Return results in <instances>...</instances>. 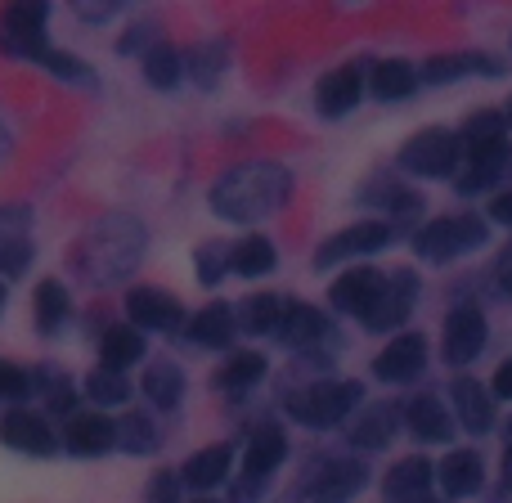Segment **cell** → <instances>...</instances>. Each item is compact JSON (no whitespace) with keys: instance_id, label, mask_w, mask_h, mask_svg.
<instances>
[{"instance_id":"cell-33","label":"cell","mask_w":512,"mask_h":503,"mask_svg":"<svg viewBox=\"0 0 512 503\" xmlns=\"http://www.w3.org/2000/svg\"><path fill=\"white\" fill-rule=\"evenodd\" d=\"M265 355H256V351H239V355H230V360L216 369V391H225V396H243V391H252L256 382L265 378Z\"/></svg>"},{"instance_id":"cell-41","label":"cell","mask_w":512,"mask_h":503,"mask_svg":"<svg viewBox=\"0 0 512 503\" xmlns=\"http://www.w3.org/2000/svg\"><path fill=\"white\" fill-rule=\"evenodd\" d=\"M194 270H198V283L203 288H221V279L230 274V248H221V243H203L194 256Z\"/></svg>"},{"instance_id":"cell-40","label":"cell","mask_w":512,"mask_h":503,"mask_svg":"<svg viewBox=\"0 0 512 503\" xmlns=\"http://www.w3.org/2000/svg\"><path fill=\"white\" fill-rule=\"evenodd\" d=\"M185 68L194 72L198 86H216V81H221V72H225V50H221V41H203L198 50H189V54H185Z\"/></svg>"},{"instance_id":"cell-10","label":"cell","mask_w":512,"mask_h":503,"mask_svg":"<svg viewBox=\"0 0 512 503\" xmlns=\"http://www.w3.org/2000/svg\"><path fill=\"white\" fill-rule=\"evenodd\" d=\"M45 23L50 5H9L0 14V50L14 59H36L45 50Z\"/></svg>"},{"instance_id":"cell-13","label":"cell","mask_w":512,"mask_h":503,"mask_svg":"<svg viewBox=\"0 0 512 503\" xmlns=\"http://www.w3.org/2000/svg\"><path fill=\"white\" fill-rule=\"evenodd\" d=\"M427 364H432V346H427L423 333H400L387 342V351L373 360V373H378L382 382H391V387H405V382L423 378Z\"/></svg>"},{"instance_id":"cell-47","label":"cell","mask_w":512,"mask_h":503,"mask_svg":"<svg viewBox=\"0 0 512 503\" xmlns=\"http://www.w3.org/2000/svg\"><path fill=\"white\" fill-rule=\"evenodd\" d=\"M495 283H499V292H504V297H512V248L499 252V261H495Z\"/></svg>"},{"instance_id":"cell-24","label":"cell","mask_w":512,"mask_h":503,"mask_svg":"<svg viewBox=\"0 0 512 503\" xmlns=\"http://www.w3.org/2000/svg\"><path fill=\"white\" fill-rule=\"evenodd\" d=\"M360 203L364 207H382V212H387V225L391 221L414 225V221H423V212H427V198L418 194L414 185H400V180H378L373 189H364L360 194Z\"/></svg>"},{"instance_id":"cell-23","label":"cell","mask_w":512,"mask_h":503,"mask_svg":"<svg viewBox=\"0 0 512 503\" xmlns=\"http://www.w3.org/2000/svg\"><path fill=\"white\" fill-rule=\"evenodd\" d=\"M436 486L450 499H472L481 486H486V463H481L477 450H450L441 463H436Z\"/></svg>"},{"instance_id":"cell-7","label":"cell","mask_w":512,"mask_h":503,"mask_svg":"<svg viewBox=\"0 0 512 503\" xmlns=\"http://www.w3.org/2000/svg\"><path fill=\"white\" fill-rule=\"evenodd\" d=\"M391 243H396V225H387V221H355V225H346V230H337L333 239L319 243L315 270L355 261V256H373V252L391 248Z\"/></svg>"},{"instance_id":"cell-45","label":"cell","mask_w":512,"mask_h":503,"mask_svg":"<svg viewBox=\"0 0 512 503\" xmlns=\"http://www.w3.org/2000/svg\"><path fill=\"white\" fill-rule=\"evenodd\" d=\"M490 221H499V225H508L512 230V185L504 189V194L490 198Z\"/></svg>"},{"instance_id":"cell-22","label":"cell","mask_w":512,"mask_h":503,"mask_svg":"<svg viewBox=\"0 0 512 503\" xmlns=\"http://www.w3.org/2000/svg\"><path fill=\"white\" fill-rule=\"evenodd\" d=\"M32 265V234L23 207H0V274L18 279Z\"/></svg>"},{"instance_id":"cell-46","label":"cell","mask_w":512,"mask_h":503,"mask_svg":"<svg viewBox=\"0 0 512 503\" xmlns=\"http://www.w3.org/2000/svg\"><path fill=\"white\" fill-rule=\"evenodd\" d=\"M490 396L495 400H512V360H504L495 369V382H490Z\"/></svg>"},{"instance_id":"cell-53","label":"cell","mask_w":512,"mask_h":503,"mask_svg":"<svg viewBox=\"0 0 512 503\" xmlns=\"http://www.w3.org/2000/svg\"><path fill=\"white\" fill-rule=\"evenodd\" d=\"M198 503H216V499H198Z\"/></svg>"},{"instance_id":"cell-14","label":"cell","mask_w":512,"mask_h":503,"mask_svg":"<svg viewBox=\"0 0 512 503\" xmlns=\"http://www.w3.org/2000/svg\"><path fill=\"white\" fill-rule=\"evenodd\" d=\"M414 306H418V274L396 270V274H387V292H382V301L373 306V315L364 319V328H369V333H396V328L409 324Z\"/></svg>"},{"instance_id":"cell-31","label":"cell","mask_w":512,"mask_h":503,"mask_svg":"<svg viewBox=\"0 0 512 503\" xmlns=\"http://www.w3.org/2000/svg\"><path fill=\"white\" fill-rule=\"evenodd\" d=\"M144 360V333L131 324H113L104 337H99V369L126 373L131 364Z\"/></svg>"},{"instance_id":"cell-19","label":"cell","mask_w":512,"mask_h":503,"mask_svg":"<svg viewBox=\"0 0 512 503\" xmlns=\"http://www.w3.org/2000/svg\"><path fill=\"white\" fill-rule=\"evenodd\" d=\"M400 418H405L409 436L423 445H450L454 441V414L436 396H427V391L409 400V405L400 409Z\"/></svg>"},{"instance_id":"cell-28","label":"cell","mask_w":512,"mask_h":503,"mask_svg":"<svg viewBox=\"0 0 512 503\" xmlns=\"http://www.w3.org/2000/svg\"><path fill=\"white\" fill-rule=\"evenodd\" d=\"M436 486V463L427 459H400L387 472V499L391 503H427Z\"/></svg>"},{"instance_id":"cell-36","label":"cell","mask_w":512,"mask_h":503,"mask_svg":"<svg viewBox=\"0 0 512 503\" xmlns=\"http://www.w3.org/2000/svg\"><path fill=\"white\" fill-rule=\"evenodd\" d=\"M239 333H252V337H270L279 333V319H283V301L270 297V292H256V297H248L239 310Z\"/></svg>"},{"instance_id":"cell-18","label":"cell","mask_w":512,"mask_h":503,"mask_svg":"<svg viewBox=\"0 0 512 503\" xmlns=\"http://www.w3.org/2000/svg\"><path fill=\"white\" fill-rule=\"evenodd\" d=\"M59 445L68 454H77V459H99V454H108L117 445V423L104 414H72Z\"/></svg>"},{"instance_id":"cell-44","label":"cell","mask_w":512,"mask_h":503,"mask_svg":"<svg viewBox=\"0 0 512 503\" xmlns=\"http://www.w3.org/2000/svg\"><path fill=\"white\" fill-rule=\"evenodd\" d=\"M180 490H185L180 472H158L153 486H149V495H144V503H180Z\"/></svg>"},{"instance_id":"cell-34","label":"cell","mask_w":512,"mask_h":503,"mask_svg":"<svg viewBox=\"0 0 512 503\" xmlns=\"http://www.w3.org/2000/svg\"><path fill=\"white\" fill-rule=\"evenodd\" d=\"M274 265H279V252H274V243L265 239V234H248L243 243H234L230 248V274L261 279V274H270Z\"/></svg>"},{"instance_id":"cell-43","label":"cell","mask_w":512,"mask_h":503,"mask_svg":"<svg viewBox=\"0 0 512 503\" xmlns=\"http://www.w3.org/2000/svg\"><path fill=\"white\" fill-rule=\"evenodd\" d=\"M32 396V378H27L23 369H18V364H5L0 360V400H27Z\"/></svg>"},{"instance_id":"cell-30","label":"cell","mask_w":512,"mask_h":503,"mask_svg":"<svg viewBox=\"0 0 512 503\" xmlns=\"http://www.w3.org/2000/svg\"><path fill=\"white\" fill-rule=\"evenodd\" d=\"M140 391L153 409L171 414V409H180V400H185V373H180V364H171V360H153L149 369H144Z\"/></svg>"},{"instance_id":"cell-32","label":"cell","mask_w":512,"mask_h":503,"mask_svg":"<svg viewBox=\"0 0 512 503\" xmlns=\"http://www.w3.org/2000/svg\"><path fill=\"white\" fill-rule=\"evenodd\" d=\"M68 315H72V292L63 288L59 279H41V288H36V297H32L36 328H41L45 337H54L63 324H68Z\"/></svg>"},{"instance_id":"cell-20","label":"cell","mask_w":512,"mask_h":503,"mask_svg":"<svg viewBox=\"0 0 512 503\" xmlns=\"http://www.w3.org/2000/svg\"><path fill=\"white\" fill-rule=\"evenodd\" d=\"M450 396H454V423H459L463 432L486 436L490 427H495V396H490L477 378H463L459 373L454 387H450Z\"/></svg>"},{"instance_id":"cell-42","label":"cell","mask_w":512,"mask_h":503,"mask_svg":"<svg viewBox=\"0 0 512 503\" xmlns=\"http://www.w3.org/2000/svg\"><path fill=\"white\" fill-rule=\"evenodd\" d=\"M36 63H41L45 72H54L59 81H90V77H95V72H90V63H81L77 54H68V50H50V45L36 54Z\"/></svg>"},{"instance_id":"cell-49","label":"cell","mask_w":512,"mask_h":503,"mask_svg":"<svg viewBox=\"0 0 512 503\" xmlns=\"http://www.w3.org/2000/svg\"><path fill=\"white\" fill-rule=\"evenodd\" d=\"M9 153V135H5V126H0V158Z\"/></svg>"},{"instance_id":"cell-5","label":"cell","mask_w":512,"mask_h":503,"mask_svg":"<svg viewBox=\"0 0 512 503\" xmlns=\"http://www.w3.org/2000/svg\"><path fill=\"white\" fill-rule=\"evenodd\" d=\"M283 459H288V436H283L274 423L256 427V436L248 441V454H243V477H239V486H234V503L261 499V490L274 481V472L283 468Z\"/></svg>"},{"instance_id":"cell-21","label":"cell","mask_w":512,"mask_h":503,"mask_svg":"<svg viewBox=\"0 0 512 503\" xmlns=\"http://www.w3.org/2000/svg\"><path fill=\"white\" fill-rule=\"evenodd\" d=\"M328 315L310 301H283V319H279V337L292 346V351H310V346L328 342Z\"/></svg>"},{"instance_id":"cell-2","label":"cell","mask_w":512,"mask_h":503,"mask_svg":"<svg viewBox=\"0 0 512 503\" xmlns=\"http://www.w3.org/2000/svg\"><path fill=\"white\" fill-rule=\"evenodd\" d=\"M144 248H149V234H144L140 221L108 216L72 248V265H77V274L86 283H113V279H126L140 265Z\"/></svg>"},{"instance_id":"cell-11","label":"cell","mask_w":512,"mask_h":503,"mask_svg":"<svg viewBox=\"0 0 512 503\" xmlns=\"http://www.w3.org/2000/svg\"><path fill=\"white\" fill-rule=\"evenodd\" d=\"M418 77L427 81V86H454V81H468V77H504V59H495V54L486 50H450V54H432V59L418 68Z\"/></svg>"},{"instance_id":"cell-52","label":"cell","mask_w":512,"mask_h":503,"mask_svg":"<svg viewBox=\"0 0 512 503\" xmlns=\"http://www.w3.org/2000/svg\"><path fill=\"white\" fill-rule=\"evenodd\" d=\"M508 441H512V418H508Z\"/></svg>"},{"instance_id":"cell-38","label":"cell","mask_w":512,"mask_h":503,"mask_svg":"<svg viewBox=\"0 0 512 503\" xmlns=\"http://www.w3.org/2000/svg\"><path fill=\"white\" fill-rule=\"evenodd\" d=\"M117 450H126V454L158 450V427H153V418L149 414H122V423H117Z\"/></svg>"},{"instance_id":"cell-51","label":"cell","mask_w":512,"mask_h":503,"mask_svg":"<svg viewBox=\"0 0 512 503\" xmlns=\"http://www.w3.org/2000/svg\"><path fill=\"white\" fill-rule=\"evenodd\" d=\"M0 310H5V283H0Z\"/></svg>"},{"instance_id":"cell-48","label":"cell","mask_w":512,"mask_h":503,"mask_svg":"<svg viewBox=\"0 0 512 503\" xmlns=\"http://www.w3.org/2000/svg\"><path fill=\"white\" fill-rule=\"evenodd\" d=\"M499 468H504L499 472V477H504V499L512 503V441L504 445V463H499Z\"/></svg>"},{"instance_id":"cell-39","label":"cell","mask_w":512,"mask_h":503,"mask_svg":"<svg viewBox=\"0 0 512 503\" xmlns=\"http://www.w3.org/2000/svg\"><path fill=\"white\" fill-rule=\"evenodd\" d=\"M32 391H41L45 414L72 418V409H77V387H72L68 378H59V373H36V378H32Z\"/></svg>"},{"instance_id":"cell-15","label":"cell","mask_w":512,"mask_h":503,"mask_svg":"<svg viewBox=\"0 0 512 503\" xmlns=\"http://www.w3.org/2000/svg\"><path fill=\"white\" fill-rule=\"evenodd\" d=\"M364 481H369V472H364L360 459H328L310 477L306 499L310 503H351L364 490Z\"/></svg>"},{"instance_id":"cell-37","label":"cell","mask_w":512,"mask_h":503,"mask_svg":"<svg viewBox=\"0 0 512 503\" xmlns=\"http://www.w3.org/2000/svg\"><path fill=\"white\" fill-rule=\"evenodd\" d=\"M86 396L95 400L99 409H122L126 400H131V382H126V373L95 369V373H86Z\"/></svg>"},{"instance_id":"cell-50","label":"cell","mask_w":512,"mask_h":503,"mask_svg":"<svg viewBox=\"0 0 512 503\" xmlns=\"http://www.w3.org/2000/svg\"><path fill=\"white\" fill-rule=\"evenodd\" d=\"M499 113H504V122H508V131H512V99H508L504 108H499Z\"/></svg>"},{"instance_id":"cell-4","label":"cell","mask_w":512,"mask_h":503,"mask_svg":"<svg viewBox=\"0 0 512 503\" xmlns=\"http://www.w3.org/2000/svg\"><path fill=\"white\" fill-rule=\"evenodd\" d=\"M360 400H364L360 382H315V387H306V391H292L288 414H292V423L328 432V427H337L346 414H355Z\"/></svg>"},{"instance_id":"cell-26","label":"cell","mask_w":512,"mask_h":503,"mask_svg":"<svg viewBox=\"0 0 512 503\" xmlns=\"http://www.w3.org/2000/svg\"><path fill=\"white\" fill-rule=\"evenodd\" d=\"M364 86H369L373 99H382V104H396V99H409L418 86H423V77H418L414 63L405 59H378L369 72H364Z\"/></svg>"},{"instance_id":"cell-12","label":"cell","mask_w":512,"mask_h":503,"mask_svg":"<svg viewBox=\"0 0 512 503\" xmlns=\"http://www.w3.org/2000/svg\"><path fill=\"white\" fill-rule=\"evenodd\" d=\"M0 445L18 450V454H32V459H45V454L59 450V436H54L45 414H36V409H27V405H14L0 418Z\"/></svg>"},{"instance_id":"cell-6","label":"cell","mask_w":512,"mask_h":503,"mask_svg":"<svg viewBox=\"0 0 512 503\" xmlns=\"http://www.w3.org/2000/svg\"><path fill=\"white\" fill-rule=\"evenodd\" d=\"M463 158V144L454 131H445V126H432V131H418L414 140L400 149V171H409V176H423V180H441V176H454V167H459Z\"/></svg>"},{"instance_id":"cell-9","label":"cell","mask_w":512,"mask_h":503,"mask_svg":"<svg viewBox=\"0 0 512 503\" xmlns=\"http://www.w3.org/2000/svg\"><path fill=\"white\" fill-rule=\"evenodd\" d=\"M382 292H387V274H382L378 265H351V270L328 288V301H333V310H342V315L364 324V319L373 315V306L382 301Z\"/></svg>"},{"instance_id":"cell-25","label":"cell","mask_w":512,"mask_h":503,"mask_svg":"<svg viewBox=\"0 0 512 503\" xmlns=\"http://www.w3.org/2000/svg\"><path fill=\"white\" fill-rule=\"evenodd\" d=\"M400 423H405V418H400V405H391V400H378V405H364L360 423L351 427V445H355V450H364V454L387 450V445L396 441Z\"/></svg>"},{"instance_id":"cell-29","label":"cell","mask_w":512,"mask_h":503,"mask_svg":"<svg viewBox=\"0 0 512 503\" xmlns=\"http://www.w3.org/2000/svg\"><path fill=\"white\" fill-rule=\"evenodd\" d=\"M189 342L194 346H230L234 342V333H239V315H234L225 301H212V306H203L194 319H189Z\"/></svg>"},{"instance_id":"cell-17","label":"cell","mask_w":512,"mask_h":503,"mask_svg":"<svg viewBox=\"0 0 512 503\" xmlns=\"http://www.w3.org/2000/svg\"><path fill=\"white\" fill-rule=\"evenodd\" d=\"M364 99V68L360 63H346V68H333L315 90V108L324 122H342L346 113H355V104Z\"/></svg>"},{"instance_id":"cell-8","label":"cell","mask_w":512,"mask_h":503,"mask_svg":"<svg viewBox=\"0 0 512 503\" xmlns=\"http://www.w3.org/2000/svg\"><path fill=\"white\" fill-rule=\"evenodd\" d=\"M490 342V324L477 306H454L441 328V360L450 369H468Z\"/></svg>"},{"instance_id":"cell-1","label":"cell","mask_w":512,"mask_h":503,"mask_svg":"<svg viewBox=\"0 0 512 503\" xmlns=\"http://www.w3.org/2000/svg\"><path fill=\"white\" fill-rule=\"evenodd\" d=\"M292 189H297V180H292V171L283 162L270 158L239 162L212 185V212L230 225H252L283 212L292 203Z\"/></svg>"},{"instance_id":"cell-3","label":"cell","mask_w":512,"mask_h":503,"mask_svg":"<svg viewBox=\"0 0 512 503\" xmlns=\"http://www.w3.org/2000/svg\"><path fill=\"white\" fill-rule=\"evenodd\" d=\"M486 239H490V221H481V216H472V212H454V216L427 221L423 230L414 234V252H418V261H427V265H450V261H459V256L486 248Z\"/></svg>"},{"instance_id":"cell-35","label":"cell","mask_w":512,"mask_h":503,"mask_svg":"<svg viewBox=\"0 0 512 503\" xmlns=\"http://www.w3.org/2000/svg\"><path fill=\"white\" fill-rule=\"evenodd\" d=\"M180 77H185V54H180L176 45L158 41L144 50V81H149L153 90H176Z\"/></svg>"},{"instance_id":"cell-16","label":"cell","mask_w":512,"mask_h":503,"mask_svg":"<svg viewBox=\"0 0 512 503\" xmlns=\"http://www.w3.org/2000/svg\"><path fill=\"white\" fill-rule=\"evenodd\" d=\"M126 315H131V328H149V333H180L185 328V306L162 288H135L126 297Z\"/></svg>"},{"instance_id":"cell-27","label":"cell","mask_w":512,"mask_h":503,"mask_svg":"<svg viewBox=\"0 0 512 503\" xmlns=\"http://www.w3.org/2000/svg\"><path fill=\"white\" fill-rule=\"evenodd\" d=\"M230 468H234V445L221 441V445H207V450H198L194 459H185V468H180V481H185L189 490H216L221 481H230Z\"/></svg>"}]
</instances>
